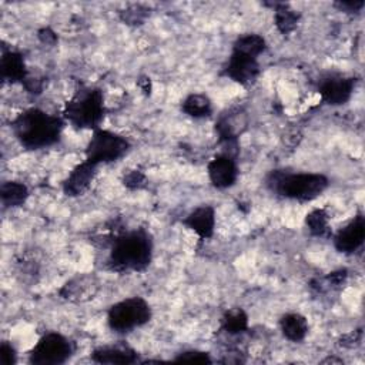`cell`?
<instances>
[{"label":"cell","instance_id":"1","mask_svg":"<svg viewBox=\"0 0 365 365\" xmlns=\"http://www.w3.org/2000/svg\"><path fill=\"white\" fill-rule=\"evenodd\" d=\"M64 118L48 114L41 108H27L11 121V131L27 150H41L60 141Z\"/></svg>","mask_w":365,"mask_h":365},{"label":"cell","instance_id":"2","mask_svg":"<svg viewBox=\"0 0 365 365\" xmlns=\"http://www.w3.org/2000/svg\"><path fill=\"white\" fill-rule=\"evenodd\" d=\"M153 259V238L144 228L125 231L113 240L108 264L117 272H141Z\"/></svg>","mask_w":365,"mask_h":365},{"label":"cell","instance_id":"3","mask_svg":"<svg viewBox=\"0 0 365 365\" xmlns=\"http://www.w3.org/2000/svg\"><path fill=\"white\" fill-rule=\"evenodd\" d=\"M328 184L329 180L319 173H288L275 170L267 178V185L272 192L301 202L318 198L328 188Z\"/></svg>","mask_w":365,"mask_h":365},{"label":"cell","instance_id":"4","mask_svg":"<svg viewBox=\"0 0 365 365\" xmlns=\"http://www.w3.org/2000/svg\"><path fill=\"white\" fill-rule=\"evenodd\" d=\"M104 114V96L97 87H80L63 108V118L80 130L100 128Z\"/></svg>","mask_w":365,"mask_h":365},{"label":"cell","instance_id":"5","mask_svg":"<svg viewBox=\"0 0 365 365\" xmlns=\"http://www.w3.org/2000/svg\"><path fill=\"white\" fill-rule=\"evenodd\" d=\"M151 319V307L141 297H130L113 304L107 311V324L117 334L131 332Z\"/></svg>","mask_w":365,"mask_h":365},{"label":"cell","instance_id":"6","mask_svg":"<svg viewBox=\"0 0 365 365\" xmlns=\"http://www.w3.org/2000/svg\"><path fill=\"white\" fill-rule=\"evenodd\" d=\"M130 147L131 144L124 135L100 127L93 130V135L87 143L86 160L96 165L113 163L123 158Z\"/></svg>","mask_w":365,"mask_h":365},{"label":"cell","instance_id":"7","mask_svg":"<svg viewBox=\"0 0 365 365\" xmlns=\"http://www.w3.org/2000/svg\"><path fill=\"white\" fill-rule=\"evenodd\" d=\"M73 352V342L67 336L58 332H48L33 346L29 362L33 365H61L70 359Z\"/></svg>","mask_w":365,"mask_h":365},{"label":"cell","instance_id":"8","mask_svg":"<svg viewBox=\"0 0 365 365\" xmlns=\"http://www.w3.org/2000/svg\"><path fill=\"white\" fill-rule=\"evenodd\" d=\"M222 74L241 86H251L259 74L258 58L232 51Z\"/></svg>","mask_w":365,"mask_h":365},{"label":"cell","instance_id":"9","mask_svg":"<svg viewBox=\"0 0 365 365\" xmlns=\"http://www.w3.org/2000/svg\"><path fill=\"white\" fill-rule=\"evenodd\" d=\"M207 173L211 184L218 190H227L237 182L238 165L235 157L221 153L217 154L207 165Z\"/></svg>","mask_w":365,"mask_h":365},{"label":"cell","instance_id":"10","mask_svg":"<svg viewBox=\"0 0 365 365\" xmlns=\"http://www.w3.org/2000/svg\"><path fill=\"white\" fill-rule=\"evenodd\" d=\"M355 87V80L345 76H329L319 83V96L329 106L345 104Z\"/></svg>","mask_w":365,"mask_h":365},{"label":"cell","instance_id":"11","mask_svg":"<svg viewBox=\"0 0 365 365\" xmlns=\"http://www.w3.org/2000/svg\"><path fill=\"white\" fill-rule=\"evenodd\" d=\"M365 240V220L362 214L354 217L334 237V247L342 254H354Z\"/></svg>","mask_w":365,"mask_h":365},{"label":"cell","instance_id":"12","mask_svg":"<svg viewBox=\"0 0 365 365\" xmlns=\"http://www.w3.org/2000/svg\"><path fill=\"white\" fill-rule=\"evenodd\" d=\"M98 165L84 160L83 163L77 164L67 178L63 182V191L68 197H78L83 195L91 185L96 174H97Z\"/></svg>","mask_w":365,"mask_h":365},{"label":"cell","instance_id":"13","mask_svg":"<svg viewBox=\"0 0 365 365\" xmlns=\"http://www.w3.org/2000/svg\"><path fill=\"white\" fill-rule=\"evenodd\" d=\"M184 225L194 231L200 238H211L215 228V210L211 205H200L194 208L185 218Z\"/></svg>","mask_w":365,"mask_h":365},{"label":"cell","instance_id":"14","mask_svg":"<svg viewBox=\"0 0 365 365\" xmlns=\"http://www.w3.org/2000/svg\"><path fill=\"white\" fill-rule=\"evenodd\" d=\"M91 359L97 364H134L138 361V354L125 344H115L96 348Z\"/></svg>","mask_w":365,"mask_h":365},{"label":"cell","instance_id":"15","mask_svg":"<svg viewBox=\"0 0 365 365\" xmlns=\"http://www.w3.org/2000/svg\"><path fill=\"white\" fill-rule=\"evenodd\" d=\"M1 78L9 83H24L27 76V68L23 56L14 50H4L0 58Z\"/></svg>","mask_w":365,"mask_h":365},{"label":"cell","instance_id":"16","mask_svg":"<svg viewBox=\"0 0 365 365\" xmlns=\"http://www.w3.org/2000/svg\"><path fill=\"white\" fill-rule=\"evenodd\" d=\"M279 328L282 335L292 342L302 341L308 334V321L298 312H289L281 317Z\"/></svg>","mask_w":365,"mask_h":365},{"label":"cell","instance_id":"17","mask_svg":"<svg viewBox=\"0 0 365 365\" xmlns=\"http://www.w3.org/2000/svg\"><path fill=\"white\" fill-rule=\"evenodd\" d=\"M181 110L192 118H204L211 115L212 103L208 98V96L201 93H192L185 97V100L181 104Z\"/></svg>","mask_w":365,"mask_h":365},{"label":"cell","instance_id":"18","mask_svg":"<svg viewBox=\"0 0 365 365\" xmlns=\"http://www.w3.org/2000/svg\"><path fill=\"white\" fill-rule=\"evenodd\" d=\"M265 47H267V43L262 36L255 34V33H247V34L240 36L234 41L232 51L258 58V56L265 51Z\"/></svg>","mask_w":365,"mask_h":365},{"label":"cell","instance_id":"19","mask_svg":"<svg viewBox=\"0 0 365 365\" xmlns=\"http://www.w3.org/2000/svg\"><path fill=\"white\" fill-rule=\"evenodd\" d=\"M29 197L27 187L20 181H4L0 187V198L6 207H20Z\"/></svg>","mask_w":365,"mask_h":365},{"label":"cell","instance_id":"20","mask_svg":"<svg viewBox=\"0 0 365 365\" xmlns=\"http://www.w3.org/2000/svg\"><path fill=\"white\" fill-rule=\"evenodd\" d=\"M222 329L230 335H238L247 331L248 328V315L241 308H231L228 309L222 319Z\"/></svg>","mask_w":365,"mask_h":365},{"label":"cell","instance_id":"21","mask_svg":"<svg viewBox=\"0 0 365 365\" xmlns=\"http://www.w3.org/2000/svg\"><path fill=\"white\" fill-rule=\"evenodd\" d=\"M308 231L315 237H325L329 232V215L324 208H315L305 217Z\"/></svg>","mask_w":365,"mask_h":365},{"label":"cell","instance_id":"22","mask_svg":"<svg viewBox=\"0 0 365 365\" xmlns=\"http://www.w3.org/2000/svg\"><path fill=\"white\" fill-rule=\"evenodd\" d=\"M274 21L277 29L282 33V34H288L291 33L297 24H298V14L289 9L287 4H277L275 10H274Z\"/></svg>","mask_w":365,"mask_h":365},{"label":"cell","instance_id":"23","mask_svg":"<svg viewBox=\"0 0 365 365\" xmlns=\"http://www.w3.org/2000/svg\"><path fill=\"white\" fill-rule=\"evenodd\" d=\"M175 362H197V364H210L212 359L210 358L208 352L198 351V349H188L180 352L175 358Z\"/></svg>","mask_w":365,"mask_h":365},{"label":"cell","instance_id":"24","mask_svg":"<svg viewBox=\"0 0 365 365\" xmlns=\"http://www.w3.org/2000/svg\"><path fill=\"white\" fill-rule=\"evenodd\" d=\"M123 182H124L125 187H128L131 190H138V188H141L145 184V177H144V174L141 171L131 170V171H128L124 175Z\"/></svg>","mask_w":365,"mask_h":365},{"label":"cell","instance_id":"25","mask_svg":"<svg viewBox=\"0 0 365 365\" xmlns=\"http://www.w3.org/2000/svg\"><path fill=\"white\" fill-rule=\"evenodd\" d=\"M0 361L3 365H14L17 361L16 349L7 341H3L0 345Z\"/></svg>","mask_w":365,"mask_h":365},{"label":"cell","instance_id":"26","mask_svg":"<svg viewBox=\"0 0 365 365\" xmlns=\"http://www.w3.org/2000/svg\"><path fill=\"white\" fill-rule=\"evenodd\" d=\"M365 1L364 0H351V1H338L335 3L336 7H339V10L344 11H359L364 7Z\"/></svg>","mask_w":365,"mask_h":365}]
</instances>
